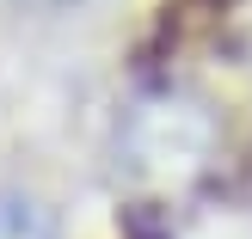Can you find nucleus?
<instances>
[{"instance_id": "1", "label": "nucleus", "mask_w": 252, "mask_h": 239, "mask_svg": "<svg viewBox=\"0 0 252 239\" xmlns=\"http://www.w3.org/2000/svg\"><path fill=\"white\" fill-rule=\"evenodd\" d=\"M117 147H123V159H129V172H142V178H154V184H185L216 154V117H209L197 98L160 86V92H142L123 110Z\"/></svg>"}, {"instance_id": "2", "label": "nucleus", "mask_w": 252, "mask_h": 239, "mask_svg": "<svg viewBox=\"0 0 252 239\" xmlns=\"http://www.w3.org/2000/svg\"><path fill=\"white\" fill-rule=\"evenodd\" d=\"M0 239H56L43 203L25 190H0Z\"/></svg>"}, {"instance_id": "3", "label": "nucleus", "mask_w": 252, "mask_h": 239, "mask_svg": "<svg viewBox=\"0 0 252 239\" xmlns=\"http://www.w3.org/2000/svg\"><path fill=\"white\" fill-rule=\"evenodd\" d=\"M25 6H68V0H25Z\"/></svg>"}]
</instances>
